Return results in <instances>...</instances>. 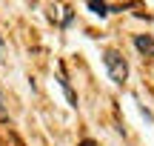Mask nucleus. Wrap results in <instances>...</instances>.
<instances>
[{
	"mask_svg": "<svg viewBox=\"0 0 154 146\" xmlns=\"http://www.w3.org/2000/svg\"><path fill=\"white\" fill-rule=\"evenodd\" d=\"M103 63H106V69H109V75H111V80L114 83H123V80L128 78V66H126V60H123L120 55H117L114 49H109L103 55Z\"/></svg>",
	"mask_w": 154,
	"mask_h": 146,
	"instance_id": "nucleus-1",
	"label": "nucleus"
},
{
	"mask_svg": "<svg viewBox=\"0 0 154 146\" xmlns=\"http://www.w3.org/2000/svg\"><path fill=\"white\" fill-rule=\"evenodd\" d=\"M134 46H137V52H140V55L154 57V40L149 37V34H137V37H134Z\"/></svg>",
	"mask_w": 154,
	"mask_h": 146,
	"instance_id": "nucleus-2",
	"label": "nucleus"
},
{
	"mask_svg": "<svg viewBox=\"0 0 154 146\" xmlns=\"http://www.w3.org/2000/svg\"><path fill=\"white\" fill-rule=\"evenodd\" d=\"M60 86H63V92H66V97H69V103L72 106H77V95H74V89H72V83L66 80V75L60 72Z\"/></svg>",
	"mask_w": 154,
	"mask_h": 146,
	"instance_id": "nucleus-3",
	"label": "nucleus"
},
{
	"mask_svg": "<svg viewBox=\"0 0 154 146\" xmlns=\"http://www.w3.org/2000/svg\"><path fill=\"white\" fill-rule=\"evenodd\" d=\"M88 9L94 14H109V3H97V0H88Z\"/></svg>",
	"mask_w": 154,
	"mask_h": 146,
	"instance_id": "nucleus-4",
	"label": "nucleus"
},
{
	"mask_svg": "<svg viewBox=\"0 0 154 146\" xmlns=\"http://www.w3.org/2000/svg\"><path fill=\"white\" fill-rule=\"evenodd\" d=\"M80 146H97V143H94V141H83Z\"/></svg>",
	"mask_w": 154,
	"mask_h": 146,
	"instance_id": "nucleus-5",
	"label": "nucleus"
},
{
	"mask_svg": "<svg viewBox=\"0 0 154 146\" xmlns=\"http://www.w3.org/2000/svg\"><path fill=\"white\" fill-rule=\"evenodd\" d=\"M0 52H3V37H0Z\"/></svg>",
	"mask_w": 154,
	"mask_h": 146,
	"instance_id": "nucleus-6",
	"label": "nucleus"
}]
</instances>
